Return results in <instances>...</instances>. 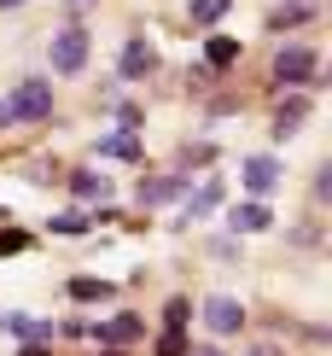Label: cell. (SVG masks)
Listing matches in <instances>:
<instances>
[{"mask_svg": "<svg viewBox=\"0 0 332 356\" xmlns=\"http://www.w3.org/2000/svg\"><path fill=\"white\" fill-rule=\"evenodd\" d=\"M47 58H53L58 76H76V70L88 65V35L82 29H58V35L47 41Z\"/></svg>", "mask_w": 332, "mask_h": 356, "instance_id": "cell-1", "label": "cell"}, {"mask_svg": "<svg viewBox=\"0 0 332 356\" xmlns=\"http://www.w3.org/2000/svg\"><path fill=\"white\" fill-rule=\"evenodd\" d=\"M6 111H12V123H18V117H29V123H35V117H47L53 111V82H18V94L6 99Z\"/></svg>", "mask_w": 332, "mask_h": 356, "instance_id": "cell-2", "label": "cell"}, {"mask_svg": "<svg viewBox=\"0 0 332 356\" xmlns=\"http://www.w3.org/2000/svg\"><path fill=\"white\" fill-rule=\"evenodd\" d=\"M204 327L210 333H239L245 327V309H239V298H228V292H216V298H204Z\"/></svg>", "mask_w": 332, "mask_h": 356, "instance_id": "cell-3", "label": "cell"}, {"mask_svg": "<svg viewBox=\"0 0 332 356\" xmlns=\"http://www.w3.org/2000/svg\"><path fill=\"white\" fill-rule=\"evenodd\" d=\"M274 76H280V82H292V88H297V82H309V76H315V53H309V47H297V41H292V47H280V53H274Z\"/></svg>", "mask_w": 332, "mask_h": 356, "instance_id": "cell-4", "label": "cell"}, {"mask_svg": "<svg viewBox=\"0 0 332 356\" xmlns=\"http://www.w3.org/2000/svg\"><path fill=\"white\" fill-rule=\"evenodd\" d=\"M245 187L256 193V199H268V193L280 187V164L268 152H256V158H245Z\"/></svg>", "mask_w": 332, "mask_h": 356, "instance_id": "cell-5", "label": "cell"}, {"mask_svg": "<svg viewBox=\"0 0 332 356\" xmlns=\"http://www.w3.org/2000/svg\"><path fill=\"white\" fill-rule=\"evenodd\" d=\"M228 228H239V234H263V228H274V216H268L263 199H251V204H233V211H228Z\"/></svg>", "mask_w": 332, "mask_h": 356, "instance_id": "cell-6", "label": "cell"}, {"mask_svg": "<svg viewBox=\"0 0 332 356\" xmlns=\"http://www.w3.org/2000/svg\"><path fill=\"white\" fill-rule=\"evenodd\" d=\"M181 193H187L181 175H158V181H140V204H169V199H181Z\"/></svg>", "mask_w": 332, "mask_h": 356, "instance_id": "cell-7", "label": "cell"}, {"mask_svg": "<svg viewBox=\"0 0 332 356\" xmlns=\"http://www.w3.org/2000/svg\"><path fill=\"white\" fill-rule=\"evenodd\" d=\"M0 327H12L18 339H29V345H47L53 339V321H35V316H6Z\"/></svg>", "mask_w": 332, "mask_h": 356, "instance_id": "cell-8", "label": "cell"}, {"mask_svg": "<svg viewBox=\"0 0 332 356\" xmlns=\"http://www.w3.org/2000/svg\"><path fill=\"white\" fill-rule=\"evenodd\" d=\"M99 152L105 158H128V164H134V158H140V140H134L128 129H111V135H99Z\"/></svg>", "mask_w": 332, "mask_h": 356, "instance_id": "cell-9", "label": "cell"}, {"mask_svg": "<svg viewBox=\"0 0 332 356\" xmlns=\"http://www.w3.org/2000/svg\"><path fill=\"white\" fill-rule=\"evenodd\" d=\"M146 70H152V47L146 41H128L123 47V76H146Z\"/></svg>", "mask_w": 332, "mask_h": 356, "instance_id": "cell-10", "label": "cell"}, {"mask_svg": "<svg viewBox=\"0 0 332 356\" xmlns=\"http://www.w3.org/2000/svg\"><path fill=\"white\" fill-rule=\"evenodd\" d=\"M70 187H76V199H111V181L94 170H82V175H70Z\"/></svg>", "mask_w": 332, "mask_h": 356, "instance_id": "cell-11", "label": "cell"}, {"mask_svg": "<svg viewBox=\"0 0 332 356\" xmlns=\"http://www.w3.org/2000/svg\"><path fill=\"white\" fill-rule=\"evenodd\" d=\"M204 53H210V65H216V70H228L233 58H239V41H233V35H210Z\"/></svg>", "mask_w": 332, "mask_h": 356, "instance_id": "cell-12", "label": "cell"}, {"mask_svg": "<svg viewBox=\"0 0 332 356\" xmlns=\"http://www.w3.org/2000/svg\"><path fill=\"white\" fill-rule=\"evenodd\" d=\"M216 199H222V187H216V181H204L199 193H192V204H187V222H199V216H210V211H216Z\"/></svg>", "mask_w": 332, "mask_h": 356, "instance_id": "cell-13", "label": "cell"}, {"mask_svg": "<svg viewBox=\"0 0 332 356\" xmlns=\"http://www.w3.org/2000/svg\"><path fill=\"white\" fill-rule=\"evenodd\" d=\"M146 327H140V316H117L111 327H99V339H117V345H128V339H140Z\"/></svg>", "mask_w": 332, "mask_h": 356, "instance_id": "cell-14", "label": "cell"}, {"mask_svg": "<svg viewBox=\"0 0 332 356\" xmlns=\"http://www.w3.org/2000/svg\"><path fill=\"white\" fill-rule=\"evenodd\" d=\"M47 228H53V234H65V240H76V234H88V216H82V211H65V216H53Z\"/></svg>", "mask_w": 332, "mask_h": 356, "instance_id": "cell-15", "label": "cell"}, {"mask_svg": "<svg viewBox=\"0 0 332 356\" xmlns=\"http://www.w3.org/2000/svg\"><path fill=\"white\" fill-rule=\"evenodd\" d=\"M222 12H233V0H192V24H216Z\"/></svg>", "mask_w": 332, "mask_h": 356, "instance_id": "cell-16", "label": "cell"}, {"mask_svg": "<svg viewBox=\"0 0 332 356\" xmlns=\"http://www.w3.org/2000/svg\"><path fill=\"white\" fill-rule=\"evenodd\" d=\"M105 292H111L105 280H88V275H82V280H70V298H82V304H88V298H105Z\"/></svg>", "mask_w": 332, "mask_h": 356, "instance_id": "cell-17", "label": "cell"}, {"mask_svg": "<svg viewBox=\"0 0 332 356\" xmlns=\"http://www.w3.org/2000/svg\"><path fill=\"white\" fill-rule=\"evenodd\" d=\"M29 234H0V257H12V251H24Z\"/></svg>", "mask_w": 332, "mask_h": 356, "instance_id": "cell-18", "label": "cell"}, {"mask_svg": "<svg viewBox=\"0 0 332 356\" xmlns=\"http://www.w3.org/2000/svg\"><path fill=\"white\" fill-rule=\"evenodd\" d=\"M169 327H175V333L187 327V298H169Z\"/></svg>", "mask_w": 332, "mask_h": 356, "instance_id": "cell-19", "label": "cell"}, {"mask_svg": "<svg viewBox=\"0 0 332 356\" xmlns=\"http://www.w3.org/2000/svg\"><path fill=\"white\" fill-rule=\"evenodd\" d=\"M158 356H181V333H175V327H169V333L158 339Z\"/></svg>", "mask_w": 332, "mask_h": 356, "instance_id": "cell-20", "label": "cell"}, {"mask_svg": "<svg viewBox=\"0 0 332 356\" xmlns=\"http://www.w3.org/2000/svg\"><path fill=\"white\" fill-rule=\"evenodd\" d=\"M18 356H47V345H24V350H18Z\"/></svg>", "mask_w": 332, "mask_h": 356, "instance_id": "cell-21", "label": "cell"}, {"mask_svg": "<svg viewBox=\"0 0 332 356\" xmlns=\"http://www.w3.org/2000/svg\"><path fill=\"white\" fill-rule=\"evenodd\" d=\"M18 6H29V0H0V12H18Z\"/></svg>", "mask_w": 332, "mask_h": 356, "instance_id": "cell-22", "label": "cell"}, {"mask_svg": "<svg viewBox=\"0 0 332 356\" xmlns=\"http://www.w3.org/2000/svg\"><path fill=\"white\" fill-rule=\"evenodd\" d=\"M0 123H12V111H6V99H0Z\"/></svg>", "mask_w": 332, "mask_h": 356, "instance_id": "cell-23", "label": "cell"}, {"mask_svg": "<svg viewBox=\"0 0 332 356\" xmlns=\"http://www.w3.org/2000/svg\"><path fill=\"white\" fill-rule=\"evenodd\" d=\"M199 356H216V350H199Z\"/></svg>", "mask_w": 332, "mask_h": 356, "instance_id": "cell-24", "label": "cell"}, {"mask_svg": "<svg viewBox=\"0 0 332 356\" xmlns=\"http://www.w3.org/2000/svg\"><path fill=\"white\" fill-rule=\"evenodd\" d=\"M76 6H88V0H76Z\"/></svg>", "mask_w": 332, "mask_h": 356, "instance_id": "cell-25", "label": "cell"}]
</instances>
